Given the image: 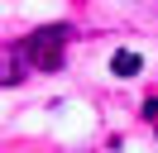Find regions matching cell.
<instances>
[{
  "mask_svg": "<svg viewBox=\"0 0 158 153\" xmlns=\"http://www.w3.org/2000/svg\"><path fill=\"white\" fill-rule=\"evenodd\" d=\"M24 57H29L39 72H58L62 67V53H67V24H43L24 38Z\"/></svg>",
  "mask_w": 158,
  "mask_h": 153,
  "instance_id": "6da1fadb",
  "label": "cell"
},
{
  "mask_svg": "<svg viewBox=\"0 0 158 153\" xmlns=\"http://www.w3.org/2000/svg\"><path fill=\"white\" fill-rule=\"evenodd\" d=\"M110 72H115V76H139V72H144V57L125 48V53H115V57H110Z\"/></svg>",
  "mask_w": 158,
  "mask_h": 153,
  "instance_id": "7a4b0ae2",
  "label": "cell"
}]
</instances>
